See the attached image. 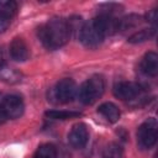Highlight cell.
<instances>
[{"label": "cell", "mask_w": 158, "mask_h": 158, "mask_svg": "<svg viewBox=\"0 0 158 158\" xmlns=\"http://www.w3.org/2000/svg\"><path fill=\"white\" fill-rule=\"evenodd\" d=\"M38 37L48 49H57L64 46L70 37L67 20L53 17L47 23L40 27Z\"/></svg>", "instance_id": "cell-1"}, {"label": "cell", "mask_w": 158, "mask_h": 158, "mask_svg": "<svg viewBox=\"0 0 158 158\" xmlns=\"http://www.w3.org/2000/svg\"><path fill=\"white\" fill-rule=\"evenodd\" d=\"M105 81L100 75H93L86 79L79 89V99L83 104L90 105L95 102L104 93Z\"/></svg>", "instance_id": "cell-2"}, {"label": "cell", "mask_w": 158, "mask_h": 158, "mask_svg": "<svg viewBox=\"0 0 158 158\" xmlns=\"http://www.w3.org/2000/svg\"><path fill=\"white\" fill-rule=\"evenodd\" d=\"M157 141V121L154 117L146 120L137 130V142L139 148L149 149Z\"/></svg>", "instance_id": "cell-3"}, {"label": "cell", "mask_w": 158, "mask_h": 158, "mask_svg": "<svg viewBox=\"0 0 158 158\" xmlns=\"http://www.w3.org/2000/svg\"><path fill=\"white\" fill-rule=\"evenodd\" d=\"M1 107L7 118H17L23 114V110H25L22 99L15 94L2 96Z\"/></svg>", "instance_id": "cell-4"}, {"label": "cell", "mask_w": 158, "mask_h": 158, "mask_svg": "<svg viewBox=\"0 0 158 158\" xmlns=\"http://www.w3.org/2000/svg\"><path fill=\"white\" fill-rule=\"evenodd\" d=\"M53 93H54V98L59 102H69L74 99L77 94L75 81L73 79L64 78L57 83L56 88L53 89Z\"/></svg>", "instance_id": "cell-5"}, {"label": "cell", "mask_w": 158, "mask_h": 158, "mask_svg": "<svg viewBox=\"0 0 158 158\" xmlns=\"http://www.w3.org/2000/svg\"><path fill=\"white\" fill-rule=\"evenodd\" d=\"M79 40L81 41V43L84 46H86L89 48H95L102 42L104 37L96 30L93 21H89V22H85V25H84V27L79 35Z\"/></svg>", "instance_id": "cell-6"}, {"label": "cell", "mask_w": 158, "mask_h": 158, "mask_svg": "<svg viewBox=\"0 0 158 158\" xmlns=\"http://www.w3.org/2000/svg\"><path fill=\"white\" fill-rule=\"evenodd\" d=\"M88 139H89L88 127L85 123H81V122L74 125L68 135V142L75 149H80L85 147V144L88 143Z\"/></svg>", "instance_id": "cell-7"}, {"label": "cell", "mask_w": 158, "mask_h": 158, "mask_svg": "<svg viewBox=\"0 0 158 158\" xmlns=\"http://www.w3.org/2000/svg\"><path fill=\"white\" fill-rule=\"evenodd\" d=\"M91 21H93L94 26L96 27V30L102 35V37L111 36V35L118 32V22H117V19H115V17L99 14Z\"/></svg>", "instance_id": "cell-8"}, {"label": "cell", "mask_w": 158, "mask_h": 158, "mask_svg": "<svg viewBox=\"0 0 158 158\" xmlns=\"http://www.w3.org/2000/svg\"><path fill=\"white\" fill-rule=\"evenodd\" d=\"M141 86L132 81H120L114 86V94L122 100H131L138 96Z\"/></svg>", "instance_id": "cell-9"}, {"label": "cell", "mask_w": 158, "mask_h": 158, "mask_svg": "<svg viewBox=\"0 0 158 158\" xmlns=\"http://www.w3.org/2000/svg\"><path fill=\"white\" fill-rule=\"evenodd\" d=\"M10 56H11V58L14 60H17V62L26 60L28 58V56H30V51H28L27 43L20 37L14 38L11 44H10Z\"/></svg>", "instance_id": "cell-10"}, {"label": "cell", "mask_w": 158, "mask_h": 158, "mask_svg": "<svg viewBox=\"0 0 158 158\" xmlns=\"http://www.w3.org/2000/svg\"><path fill=\"white\" fill-rule=\"evenodd\" d=\"M141 72L148 77H156L158 73V56L156 52H148L141 60Z\"/></svg>", "instance_id": "cell-11"}, {"label": "cell", "mask_w": 158, "mask_h": 158, "mask_svg": "<svg viewBox=\"0 0 158 158\" xmlns=\"http://www.w3.org/2000/svg\"><path fill=\"white\" fill-rule=\"evenodd\" d=\"M98 112H99L106 121H109V122H111V123L118 121V118H120V110H118V107H117L115 104H112V102H104V104H101V105L99 106V109H98Z\"/></svg>", "instance_id": "cell-12"}, {"label": "cell", "mask_w": 158, "mask_h": 158, "mask_svg": "<svg viewBox=\"0 0 158 158\" xmlns=\"http://www.w3.org/2000/svg\"><path fill=\"white\" fill-rule=\"evenodd\" d=\"M22 78V74L15 68H10L5 64H0V80L5 83H19Z\"/></svg>", "instance_id": "cell-13"}, {"label": "cell", "mask_w": 158, "mask_h": 158, "mask_svg": "<svg viewBox=\"0 0 158 158\" xmlns=\"http://www.w3.org/2000/svg\"><path fill=\"white\" fill-rule=\"evenodd\" d=\"M154 35H156L154 28H143V30L133 33L132 36H130L128 42L130 43H141V42H144L147 40H151Z\"/></svg>", "instance_id": "cell-14"}, {"label": "cell", "mask_w": 158, "mask_h": 158, "mask_svg": "<svg viewBox=\"0 0 158 158\" xmlns=\"http://www.w3.org/2000/svg\"><path fill=\"white\" fill-rule=\"evenodd\" d=\"M67 25H68L70 36L73 35V36L79 37V35H80V32H81V30H83L85 22H84L83 19L79 17V16H72L70 19L67 20Z\"/></svg>", "instance_id": "cell-15"}, {"label": "cell", "mask_w": 158, "mask_h": 158, "mask_svg": "<svg viewBox=\"0 0 158 158\" xmlns=\"http://www.w3.org/2000/svg\"><path fill=\"white\" fill-rule=\"evenodd\" d=\"M44 115L48 118H52V120H68V118H74V117L80 116L79 112H75V111H62V110H49V111H46Z\"/></svg>", "instance_id": "cell-16"}, {"label": "cell", "mask_w": 158, "mask_h": 158, "mask_svg": "<svg viewBox=\"0 0 158 158\" xmlns=\"http://www.w3.org/2000/svg\"><path fill=\"white\" fill-rule=\"evenodd\" d=\"M118 22V31H125L132 27H136L137 25H139L141 22V16L138 15H128L123 19L117 20Z\"/></svg>", "instance_id": "cell-17"}, {"label": "cell", "mask_w": 158, "mask_h": 158, "mask_svg": "<svg viewBox=\"0 0 158 158\" xmlns=\"http://www.w3.org/2000/svg\"><path fill=\"white\" fill-rule=\"evenodd\" d=\"M35 158H57V149L51 143L42 144L36 151Z\"/></svg>", "instance_id": "cell-18"}, {"label": "cell", "mask_w": 158, "mask_h": 158, "mask_svg": "<svg viewBox=\"0 0 158 158\" xmlns=\"http://www.w3.org/2000/svg\"><path fill=\"white\" fill-rule=\"evenodd\" d=\"M122 6L118 5V4H104L101 7H100V15H106V16H111V17H115L114 15L116 14H120L122 11Z\"/></svg>", "instance_id": "cell-19"}, {"label": "cell", "mask_w": 158, "mask_h": 158, "mask_svg": "<svg viewBox=\"0 0 158 158\" xmlns=\"http://www.w3.org/2000/svg\"><path fill=\"white\" fill-rule=\"evenodd\" d=\"M16 2L14 1H0V12L6 15L7 17H12L16 12Z\"/></svg>", "instance_id": "cell-20"}, {"label": "cell", "mask_w": 158, "mask_h": 158, "mask_svg": "<svg viewBox=\"0 0 158 158\" xmlns=\"http://www.w3.org/2000/svg\"><path fill=\"white\" fill-rule=\"evenodd\" d=\"M120 154H121L120 147L114 146V144H110V146L106 148L105 158H118V156H120Z\"/></svg>", "instance_id": "cell-21"}, {"label": "cell", "mask_w": 158, "mask_h": 158, "mask_svg": "<svg viewBox=\"0 0 158 158\" xmlns=\"http://www.w3.org/2000/svg\"><path fill=\"white\" fill-rule=\"evenodd\" d=\"M10 21H11L10 17H7L6 15H4V14L0 12V32H4L9 27Z\"/></svg>", "instance_id": "cell-22"}, {"label": "cell", "mask_w": 158, "mask_h": 158, "mask_svg": "<svg viewBox=\"0 0 158 158\" xmlns=\"http://www.w3.org/2000/svg\"><path fill=\"white\" fill-rule=\"evenodd\" d=\"M156 20H157V10H156V9H153V10H151V11L146 15V21L154 23V22H156Z\"/></svg>", "instance_id": "cell-23"}, {"label": "cell", "mask_w": 158, "mask_h": 158, "mask_svg": "<svg viewBox=\"0 0 158 158\" xmlns=\"http://www.w3.org/2000/svg\"><path fill=\"white\" fill-rule=\"evenodd\" d=\"M1 100H2V95H0V123L4 122L7 118L6 115H5V112H4V110H2V107H1Z\"/></svg>", "instance_id": "cell-24"}]
</instances>
